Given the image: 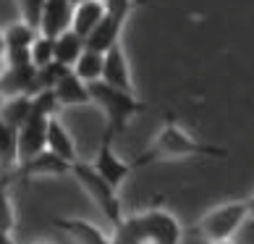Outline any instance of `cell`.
Instances as JSON below:
<instances>
[{"mask_svg":"<svg viewBox=\"0 0 254 244\" xmlns=\"http://www.w3.org/2000/svg\"><path fill=\"white\" fill-rule=\"evenodd\" d=\"M8 184H11V173L0 176V231L13 234L16 229V208L11 200V192H8Z\"/></svg>","mask_w":254,"mask_h":244,"instance_id":"obj_22","label":"cell"},{"mask_svg":"<svg viewBox=\"0 0 254 244\" xmlns=\"http://www.w3.org/2000/svg\"><path fill=\"white\" fill-rule=\"evenodd\" d=\"M249 221V202L247 200H236V202H223L215 205L212 210H207L196 231L210 242V244H220V242H233L236 231Z\"/></svg>","mask_w":254,"mask_h":244,"instance_id":"obj_3","label":"cell"},{"mask_svg":"<svg viewBox=\"0 0 254 244\" xmlns=\"http://www.w3.org/2000/svg\"><path fill=\"white\" fill-rule=\"evenodd\" d=\"M0 118H3L5 124L21 129L26 121L32 118V97H29V95L5 97V105H3V110H0Z\"/></svg>","mask_w":254,"mask_h":244,"instance_id":"obj_19","label":"cell"},{"mask_svg":"<svg viewBox=\"0 0 254 244\" xmlns=\"http://www.w3.org/2000/svg\"><path fill=\"white\" fill-rule=\"evenodd\" d=\"M0 95H3V81H0ZM3 97H5V95H3Z\"/></svg>","mask_w":254,"mask_h":244,"instance_id":"obj_31","label":"cell"},{"mask_svg":"<svg viewBox=\"0 0 254 244\" xmlns=\"http://www.w3.org/2000/svg\"><path fill=\"white\" fill-rule=\"evenodd\" d=\"M84 50H87V42H84L76 32H65L55 40V61L68 66V69H73V66L79 63Z\"/></svg>","mask_w":254,"mask_h":244,"instance_id":"obj_17","label":"cell"},{"mask_svg":"<svg viewBox=\"0 0 254 244\" xmlns=\"http://www.w3.org/2000/svg\"><path fill=\"white\" fill-rule=\"evenodd\" d=\"M3 37H5V50H29L37 42L40 32L32 29L29 24L18 21V24H11L8 29H3Z\"/></svg>","mask_w":254,"mask_h":244,"instance_id":"obj_21","label":"cell"},{"mask_svg":"<svg viewBox=\"0 0 254 244\" xmlns=\"http://www.w3.org/2000/svg\"><path fill=\"white\" fill-rule=\"evenodd\" d=\"M113 244H147V234L142 226V215H128L116 226Z\"/></svg>","mask_w":254,"mask_h":244,"instance_id":"obj_20","label":"cell"},{"mask_svg":"<svg viewBox=\"0 0 254 244\" xmlns=\"http://www.w3.org/2000/svg\"><path fill=\"white\" fill-rule=\"evenodd\" d=\"M228 150L218 145H204L199 139H194L186 129L178 126L173 113H168L163 129L155 134L149 147L134 161V168L149 165L155 161H184V158H225Z\"/></svg>","mask_w":254,"mask_h":244,"instance_id":"obj_1","label":"cell"},{"mask_svg":"<svg viewBox=\"0 0 254 244\" xmlns=\"http://www.w3.org/2000/svg\"><path fill=\"white\" fill-rule=\"evenodd\" d=\"M68 3H73V5H81V3H87V0H68Z\"/></svg>","mask_w":254,"mask_h":244,"instance_id":"obj_30","label":"cell"},{"mask_svg":"<svg viewBox=\"0 0 254 244\" xmlns=\"http://www.w3.org/2000/svg\"><path fill=\"white\" fill-rule=\"evenodd\" d=\"M48 150H50L53 155H58L61 161L71 163V165L79 161L76 145H73V137L68 134V129H65L55 116L48 121Z\"/></svg>","mask_w":254,"mask_h":244,"instance_id":"obj_14","label":"cell"},{"mask_svg":"<svg viewBox=\"0 0 254 244\" xmlns=\"http://www.w3.org/2000/svg\"><path fill=\"white\" fill-rule=\"evenodd\" d=\"M142 215L147 244H181V223L165 208H149Z\"/></svg>","mask_w":254,"mask_h":244,"instance_id":"obj_5","label":"cell"},{"mask_svg":"<svg viewBox=\"0 0 254 244\" xmlns=\"http://www.w3.org/2000/svg\"><path fill=\"white\" fill-rule=\"evenodd\" d=\"M0 55H5V37H3V32H0Z\"/></svg>","mask_w":254,"mask_h":244,"instance_id":"obj_29","label":"cell"},{"mask_svg":"<svg viewBox=\"0 0 254 244\" xmlns=\"http://www.w3.org/2000/svg\"><path fill=\"white\" fill-rule=\"evenodd\" d=\"M58 95H55V89H42L32 95V116L34 118H53L55 108H58Z\"/></svg>","mask_w":254,"mask_h":244,"instance_id":"obj_23","label":"cell"},{"mask_svg":"<svg viewBox=\"0 0 254 244\" xmlns=\"http://www.w3.org/2000/svg\"><path fill=\"white\" fill-rule=\"evenodd\" d=\"M0 244H16L11 234H5V231H0Z\"/></svg>","mask_w":254,"mask_h":244,"instance_id":"obj_27","label":"cell"},{"mask_svg":"<svg viewBox=\"0 0 254 244\" xmlns=\"http://www.w3.org/2000/svg\"><path fill=\"white\" fill-rule=\"evenodd\" d=\"M247 202H249V221H252V226H254V194L249 197Z\"/></svg>","mask_w":254,"mask_h":244,"instance_id":"obj_28","label":"cell"},{"mask_svg":"<svg viewBox=\"0 0 254 244\" xmlns=\"http://www.w3.org/2000/svg\"><path fill=\"white\" fill-rule=\"evenodd\" d=\"M102 81L110 84L116 89H124V92H134V79H131V69H128V58L124 53V45H116L113 50L105 53V71H102Z\"/></svg>","mask_w":254,"mask_h":244,"instance_id":"obj_10","label":"cell"},{"mask_svg":"<svg viewBox=\"0 0 254 244\" xmlns=\"http://www.w3.org/2000/svg\"><path fill=\"white\" fill-rule=\"evenodd\" d=\"M55 95H58L61 105H89V102H92V97H89V84L81 81L73 71H68V74H65V77L58 81Z\"/></svg>","mask_w":254,"mask_h":244,"instance_id":"obj_15","label":"cell"},{"mask_svg":"<svg viewBox=\"0 0 254 244\" xmlns=\"http://www.w3.org/2000/svg\"><path fill=\"white\" fill-rule=\"evenodd\" d=\"M16 3H18V11H21V21L29 24L32 29L40 32L42 13H45V5H48V0H16Z\"/></svg>","mask_w":254,"mask_h":244,"instance_id":"obj_24","label":"cell"},{"mask_svg":"<svg viewBox=\"0 0 254 244\" xmlns=\"http://www.w3.org/2000/svg\"><path fill=\"white\" fill-rule=\"evenodd\" d=\"M220 244H236V242H220Z\"/></svg>","mask_w":254,"mask_h":244,"instance_id":"obj_32","label":"cell"},{"mask_svg":"<svg viewBox=\"0 0 254 244\" xmlns=\"http://www.w3.org/2000/svg\"><path fill=\"white\" fill-rule=\"evenodd\" d=\"M53 226L76 244H113V239L105 237V231L84 218H61V215H55Z\"/></svg>","mask_w":254,"mask_h":244,"instance_id":"obj_11","label":"cell"},{"mask_svg":"<svg viewBox=\"0 0 254 244\" xmlns=\"http://www.w3.org/2000/svg\"><path fill=\"white\" fill-rule=\"evenodd\" d=\"M73 11H76V5L68 3V0H48L45 13H42V24H40V34L58 40L61 34L71 32Z\"/></svg>","mask_w":254,"mask_h":244,"instance_id":"obj_8","label":"cell"},{"mask_svg":"<svg viewBox=\"0 0 254 244\" xmlns=\"http://www.w3.org/2000/svg\"><path fill=\"white\" fill-rule=\"evenodd\" d=\"M89 97H92V102H95L102 113H105V121H108L105 131H110L113 137H116L118 131H124L128 121L134 116H139L147 108L136 95L124 92V89H116V87H110V84H105V81L89 84Z\"/></svg>","mask_w":254,"mask_h":244,"instance_id":"obj_2","label":"cell"},{"mask_svg":"<svg viewBox=\"0 0 254 244\" xmlns=\"http://www.w3.org/2000/svg\"><path fill=\"white\" fill-rule=\"evenodd\" d=\"M71 176L79 181V186L87 192V197L97 205V210L105 215V218L113 223V229H116L118 223L124 221V210H121V200H118V189H116V186H110L95 171V165L84 163V161H76L71 165Z\"/></svg>","mask_w":254,"mask_h":244,"instance_id":"obj_4","label":"cell"},{"mask_svg":"<svg viewBox=\"0 0 254 244\" xmlns=\"http://www.w3.org/2000/svg\"><path fill=\"white\" fill-rule=\"evenodd\" d=\"M121 32H124V21H118L116 16H105L100 21V26L87 37V50H95L105 55L108 50H113L121 42Z\"/></svg>","mask_w":254,"mask_h":244,"instance_id":"obj_13","label":"cell"},{"mask_svg":"<svg viewBox=\"0 0 254 244\" xmlns=\"http://www.w3.org/2000/svg\"><path fill=\"white\" fill-rule=\"evenodd\" d=\"M65 173H71V163L61 161L58 155H53L50 150H45L42 155H37L32 161L18 165L11 173V181L13 179H37V176H65Z\"/></svg>","mask_w":254,"mask_h":244,"instance_id":"obj_9","label":"cell"},{"mask_svg":"<svg viewBox=\"0 0 254 244\" xmlns=\"http://www.w3.org/2000/svg\"><path fill=\"white\" fill-rule=\"evenodd\" d=\"M102 71H105V55L95 53V50H84L79 63L73 66V74H76L81 81H87V84L102 81Z\"/></svg>","mask_w":254,"mask_h":244,"instance_id":"obj_18","label":"cell"},{"mask_svg":"<svg viewBox=\"0 0 254 244\" xmlns=\"http://www.w3.org/2000/svg\"><path fill=\"white\" fill-rule=\"evenodd\" d=\"M55 61V40L50 37H37V42L32 45V63L34 69H45V66H50Z\"/></svg>","mask_w":254,"mask_h":244,"instance_id":"obj_25","label":"cell"},{"mask_svg":"<svg viewBox=\"0 0 254 244\" xmlns=\"http://www.w3.org/2000/svg\"><path fill=\"white\" fill-rule=\"evenodd\" d=\"M108 16V8L102 0H87V3L76 5V11H73V24H71V32H76L84 42H87V37L92 34L100 26V21Z\"/></svg>","mask_w":254,"mask_h":244,"instance_id":"obj_12","label":"cell"},{"mask_svg":"<svg viewBox=\"0 0 254 244\" xmlns=\"http://www.w3.org/2000/svg\"><path fill=\"white\" fill-rule=\"evenodd\" d=\"M95 171L110 186H116V189L128 179L131 171H134V163H126V161H121V158L116 155L110 131H105V137H102V142H100V150H97V155H95Z\"/></svg>","mask_w":254,"mask_h":244,"instance_id":"obj_6","label":"cell"},{"mask_svg":"<svg viewBox=\"0 0 254 244\" xmlns=\"http://www.w3.org/2000/svg\"><path fill=\"white\" fill-rule=\"evenodd\" d=\"M18 168V129L0 118V171L13 173Z\"/></svg>","mask_w":254,"mask_h":244,"instance_id":"obj_16","label":"cell"},{"mask_svg":"<svg viewBox=\"0 0 254 244\" xmlns=\"http://www.w3.org/2000/svg\"><path fill=\"white\" fill-rule=\"evenodd\" d=\"M48 121L50 118H29L18 129V165L42 155L48 150Z\"/></svg>","mask_w":254,"mask_h":244,"instance_id":"obj_7","label":"cell"},{"mask_svg":"<svg viewBox=\"0 0 254 244\" xmlns=\"http://www.w3.org/2000/svg\"><path fill=\"white\" fill-rule=\"evenodd\" d=\"M37 244H45V242H37Z\"/></svg>","mask_w":254,"mask_h":244,"instance_id":"obj_33","label":"cell"},{"mask_svg":"<svg viewBox=\"0 0 254 244\" xmlns=\"http://www.w3.org/2000/svg\"><path fill=\"white\" fill-rule=\"evenodd\" d=\"M102 3H105L110 16H116L118 21H124V24L128 21L131 11H134V0H102Z\"/></svg>","mask_w":254,"mask_h":244,"instance_id":"obj_26","label":"cell"}]
</instances>
